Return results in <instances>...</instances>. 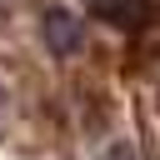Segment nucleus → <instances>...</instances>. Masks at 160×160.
I'll return each mask as SVG.
<instances>
[{
  "mask_svg": "<svg viewBox=\"0 0 160 160\" xmlns=\"http://www.w3.org/2000/svg\"><path fill=\"white\" fill-rule=\"evenodd\" d=\"M80 35H85V25H80V15L75 10H45V45L55 50V55H75L80 50Z\"/></svg>",
  "mask_w": 160,
  "mask_h": 160,
  "instance_id": "f257e3e1",
  "label": "nucleus"
},
{
  "mask_svg": "<svg viewBox=\"0 0 160 160\" xmlns=\"http://www.w3.org/2000/svg\"><path fill=\"white\" fill-rule=\"evenodd\" d=\"M95 15L120 30H140L155 20V0H95Z\"/></svg>",
  "mask_w": 160,
  "mask_h": 160,
  "instance_id": "f03ea898",
  "label": "nucleus"
},
{
  "mask_svg": "<svg viewBox=\"0 0 160 160\" xmlns=\"http://www.w3.org/2000/svg\"><path fill=\"white\" fill-rule=\"evenodd\" d=\"M100 160H140V150H135L130 140H115V145H105V150H100Z\"/></svg>",
  "mask_w": 160,
  "mask_h": 160,
  "instance_id": "7ed1b4c3",
  "label": "nucleus"
}]
</instances>
